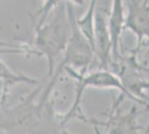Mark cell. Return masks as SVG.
<instances>
[{"label":"cell","instance_id":"cell-1","mask_svg":"<svg viewBox=\"0 0 149 134\" xmlns=\"http://www.w3.org/2000/svg\"><path fill=\"white\" fill-rule=\"evenodd\" d=\"M40 89L41 86L35 89L25 102L0 115V130L9 134H71L65 128L60 115L45 120L46 106L40 109L38 104H33V98Z\"/></svg>","mask_w":149,"mask_h":134},{"label":"cell","instance_id":"cell-2","mask_svg":"<svg viewBox=\"0 0 149 134\" xmlns=\"http://www.w3.org/2000/svg\"><path fill=\"white\" fill-rule=\"evenodd\" d=\"M35 49L48 62V75L52 76L56 62L63 54L71 34V26L66 9V2H61L55 9V15L41 26L35 25Z\"/></svg>","mask_w":149,"mask_h":134},{"label":"cell","instance_id":"cell-3","mask_svg":"<svg viewBox=\"0 0 149 134\" xmlns=\"http://www.w3.org/2000/svg\"><path fill=\"white\" fill-rule=\"evenodd\" d=\"M66 9H67L68 18L70 21V26H71V34L69 37L68 44L66 46V49L62 54L61 62L59 63L58 67L55 68L52 76L50 77L48 86L45 88L44 93L40 96L39 102L37 103L40 109H44L46 106L48 97L52 91V87L57 82L58 77L60 76L62 70H65L66 67H72V68H79L80 69L79 73H82V74L87 73L88 67L91 63L93 54H95L91 46L87 41V39L84 37V35L77 27L71 2L69 1L66 2Z\"/></svg>","mask_w":149,"mask_h":134},{"label":"cell","instance_id":"cell-4","mask_svg":"<svg viewBox=\"0 0 149 134\" xmlns=\"http://www.w3.org/2000/svg\"><path fill=\"white\" fill-rule=\"evenodd\" d=\"M65 70L68 73L69 76H71L77 81V85H76V97H74V104L71 105L68 112H66V114L61 116L63 125H67V123L74 117L80 119L81 121L84 122H87V117L84 115L82 111H81V101H82V95H84L85 91L90 87L118 89L124 95L129 97L130 100L137 102L138 104L145 105V102L143 100L136 97L131 92H129L127 87L125 86V84L120 81V78L110 70L100 68L98 70L85 73V74L79 73L71 67H66Z\"/></svg>","mask_w":149,"mask_h":134},{"label":"cell","instance_id":"cell-5","mask_svg":"<svg viewBox=\"0 0 149 134\" xmlns=\"http://www.w3.org/2000/svg\"><path fill=\"white\" fill-rule=\"evenodd\" d=\"M126 29L137 35V49L140 48L143 38L149 39V0H128V11L125 20Z\"/></svg>","mask_w":149,"mask_h":134},{"label":"cell","instance_id":"cell-6","mask_svg":"<svg viewBox=\"0 0 149 134\" xmlns=\"http://www.w3.org/2000/svg\"><path fill=\"white\" fill-rule=\"evenodd\" d=\"M119 102H116L112 106L107 123L97 122L100 125L106 126V134H139L137 124L136 107H131L127 114H120L117 112ZM97 134H100L97 131Z\"/></svg>","mask_w":149,"mask_h":134},{"label":"cell","instance_id":"cell-7","mask_svg":"<svg viewBox=\"0 0 149 134\" xmlns=\"http://www.w3.org/2000/svg\"><path fill=\"white\" fill-rule=\"evenodd\" d=\"M125 20L124 0H112L109 18L107 21L111 45V60L117 62L119 59V44L123 32L125 30Z\"/></svg>","mask_w":149,"mask_h":134},{"label":"cell","instance_id":"cell-8","mask_svg":"<svg viewBox=\"0 0 149 134\" xmlns=\"http://www.w3.org/2000/svg\"><path fill=\"white\" fill-rule=\"evenodd\" d=\"M95 41H96V51L97 55L99 56L101 68L105 69L106 66L111 60V45H110V37L108 32V25L106 20L105 15L98 11L95 17Z\"/></svg>","mask_w":149,"mask_h":134},{"label":"cell","instance_id":"cell-9","mask_svg":"<svg viewBox=\"0 0 149 134\" xmlns=\"http://www.w3.org/2000/svg\"><path fill=\"white\" fill-rule=\"evenodd\" d=\"M19 83L38 84V81L26 75L17 74L11 70L2 60H0V107L3 106L7 95L13 85Z\"/></svg>","mask_w":149,"mask_h":134},{"label":"cell","instance_id":"cell-10","mask_svg":"<svg viewBox=\"0 0 149 134\" xmlns=\"http://www.w3.org/2000/svg\"><path fill=\"white\" fill-rule=\"evenodd\" d=\"M96 6L97 0H91L89 8L86 13L81 17L76 19V24L78 29L87 39L89 45L91 46L93 51H96V41H95V17H96Z\"/></svg>","mask_w":149,"mask_h":134}]
</instances>
